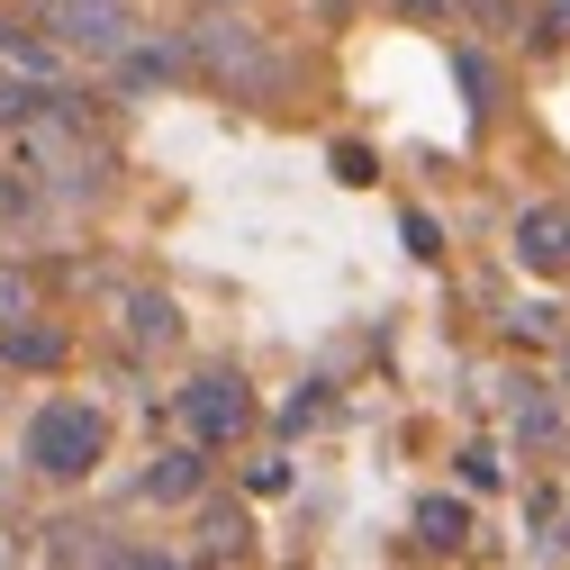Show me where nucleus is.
Listing matches in <instances>:
<instances>
[{"instance_id": "nucleus-1", "label": "nucleus", "mask_w": 570, "mask_h": 570, "mask_svg": "<svg viewBox=\"0 0 570 570\" xmlns=\"http://www.w3.org/2000/svg\"><path fill=\"white\" fill-rule=\"evenodd\" d=\"M100 453H109V416H100L91 399H46V407L28 416V471L82 480V471H100Z\"/></svg>"}, {"instance_id": "nucleus-3", "label": "nucleus", "mask_w": 570, "mask_h": 570, "mask_svg": "<svg viewBox=\"0 0 570 570\" xmlns=\"http://www.w3.org/2000/svg\"><path fill=\"white\" fill-rule=\"evenodd\" d=\"M46 28H55V46L100 55V63H118L136 46V10L127 0H46Z\"/></svg>"}, {"instance_id": "nucleus-8", "label": "nucleus", "mask_w": 570, "mask_h": 570, "mask_svg": "<svg viewBox=\"0 0 570 570\" xmlns=\"http://www.w3.org/2000/svg\"><path fill=\"white\" fill-rule=\"evenodd\" d=\"M127 344H136V353L181 344V308H173L164 291H136V299H127Z\"/></svg>"}, {"instance_id": "nucleus-10", "label": "nucleus", "mask_w": 570, "mask_h": 570, "mask_svg": "<svg viewBox=\"0 0 570 570\" xmlns=\"http://www.w3.org/2000/svg\"><path fill=\"white\" fill-rule=\"evenodd\" d=\"M0 63H10V73H28V82H46V73H55V37H19V28H0Z\"/></svg>"}, {"instance_id": "nucleus-4", "label": "nucleus", "mask_w": 570, "mask_h": 570, "mask_svg": "<svg viewBox=\"0 0 570 570\" xmlns=\"http://www.w3.org/2000/svg\"><path fill=\"white\" fill-rule=\"evenodd\" d=\"M181 425H190V444H236L245 425H254V390L236 372H199L181 390Z\"/></svg>"}, {"instance_id": "nucleus-6", "label": "nucleus", "mask_w": 570, "mask_h": 570, "mask_svg": "<svg viewBox=\"0 0 570 570\" xmlns=\"http://www.w3.org/2000/svg\"><path fill=\"white\" fill-rule=\"evenodd\" d=\"M416 543L425 552H462L471 543V498H416Z\"/></svg>"}, {"instance_id": "nucleus-12", "label": "nucleus", "mask_w": 570, "mask_h": 570, "mask_svg": "<svg viewBox=\"0 0 570 570\" xmlns=\"http://www.w3.org/2000/svg\"><path fill=\"white\" fill-rule=\"evenodd\" d=\"M10 363H37V372H55V363H63V335H55V326H19V335H10Z\"/></svg>"}, {"instance_id": "nucleus-13", "label": "nucleus", "mask_w": 570, "mask_h": 570, "mask_svg": "<svg viewBox=\"0 0 570 570\" xmlns=\"http://www.w3.org/2000/svg\"><path fill=\"white\" fill-rule=\"evenodd\" d=\"M508 326H517V335H525V344H543V335H552V326H561V308H543V299H534V308H517V317H508Z\"/></svg>"}, {"instance_id": "nucleus-11", "label": "nucleus", "mask_w": 570, "mask_h": 570, "mask_svg": "<svg viewBox=\"0 0 570 570\" xmlns=\"http://www.w3.org/2000/svg\"><path fill=\"white\" fill-rule=\"evenodd\" d=\"M508 416H517V435H525V444H552V435H561V407H552V399H534L525 381H517V399H508Z\"/></svg>"}, {"instance_id": "nucleus-15", "label": "nucleus", "mask_w": 570, "mask_h": 570, "mask_svg": "<svg viewBox=\"0 0 570 570\" xmlns=\"http://www.w3.org/2000/svg\"><path fill=\"white\" fill-rule=\"evenodd\" d=\"M10 317H28V281H19V272H0V326H10Z\"/></svg>"}, {"instance_id": "nucleus-14", "label": "nucleus", "mask_w": 570, "mask_h": 570, "mask_svg": "<svg viewBox=\"0 0 570 570\" xmlns=\"http://www.w3.org/2000/svg\"><path fill=\"white\" fill-rule=\"evenodd\" d=\"M407 254H425V263L444 254V236H435V218H425V208H407Z\"/></svg>"}, {"instance_id": "nucleus-2", "label": "nucleus", "mask_w": 570, "mask_h": 570, "mask_svg": "<svg viewBox=\"0 0 570 570\" xmlns=\"http://www.w3.org/2000/svg\"><path fill=\"white\" fill-rule=\"evenodd\" d=\"M190 55H199L236 100H272V91H281V55H272L254 28H236V19H208V28L190 37Z\"/></svg>"}, {"instance_id": "nucleus-9", "label": "nucleus", "mask_w": 570, "mask_h": 570, "mask_svg": "<svg viewBox=\"0 0 570 570\" xmlns=\"http://www.w3.org/2000/svg\"><path fill=\"white\" fill-rule=\"evenodd\" d=\"M199 552H208V561H236V552H254L245 508H208V517H199Z\"/></svg>"}, {"instance_id": "nucleus-17", "label": "nucleus", "mask_w": 570, "mask_h": 570, "mask_svg": "<svg viewBox=\"0 0 570 570\" xmlns=\"http://www.w3.org/2000/svg\"><path fill=\"white\" fill-rule=\"evenodd\" d=\"M19 208H28V190H10V181H0V218H19Z\"/></svg>"}, {"instance_id": "nucleus-7", "label": "nucleus", "mask_w": 570, "mask_h": 570, "mask_svg": "<svg viewBox=\"0 0 570 570\" xmlns=\"http://www.w3.org/2000/svg\"><path fill=\"white\" fill-rule=\"evenodd\" d=\"M199 480H208L199 444H173V453H155V471H146V498H164V508H181V498H199Z\"/></svg>"}, {"instance_id": "nucleus-16", "label": "nucleus", "mask_w": 570, "mask_h": 570, "mask_svg": "<svg viewBox=\"0 0 570 570\" xmlns=\"http://www.w3.org/2000/svg\"><path fill=\"white\" fill-rule=\"evenodd\" d=\"M390 10H407V19H444L453 0H390Z\"/></svg>"}, {"instance_id": "nucleus-18", "label": "nucleus", "mask_w": 570, "mask_h": 570, "mask_svg": "<svg viewBox=\"0 0 570 570\" xmlns=\"http://www.w3.org/2000/svg\"><path fill=\"white\" fill-rule=\"evenodd\" d=\"M561 381H570V363H561Z\"/></svg>"}, {"instance_id": "nucleus-5", "label": "nucleus", "mask_w": 570, "mask_h": 570, "mask_svg": "<svg viewBox=\"0 0 570 570\" xmlns=\"http://www.w3.org/2000/svg\"><path fill=\"white\" fill-rule=\"evenodd\" d=\"M517 263L525 272H570V199H534V208H517Z\"/></svg>"}, {"instance_id": "nucleus-19", "label": "nucleus", "mask_w": 570, "mask_h": 570, "mask_svg": "<svg viewBox=\"0 0 570 570\" xmlns=\"http://www.w3.org/2000/svg\"><path fill=\"white\" fill-rule=\"evenodd\" d=\"M218 10H227V0H218Z\"/></svg>"}]
</instances>
